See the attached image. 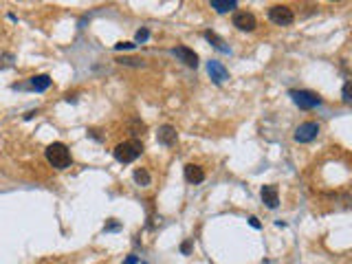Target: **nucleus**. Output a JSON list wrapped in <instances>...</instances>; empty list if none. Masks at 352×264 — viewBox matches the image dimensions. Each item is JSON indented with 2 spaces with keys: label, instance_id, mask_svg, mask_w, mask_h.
I'll use <instances>...</instances> for the list:
<instances>
[{
  "label": "nucleus",
  "instance_id": "obj_1",
  "mask_svg": "<svg viewBox=\"0 0 352 264\" xmlns=\"http://www.w3.org/2000/svg\"><path fill=\"white\" fill-rule=\"evenodd\" d=\"M143 152V143L137 141V139H130V141H123L119 143L115 150H112V154H115V158L119 163H132L135 158L141 156Z\"/></svg>",
  "mask_w": 352,
  "mask_h": 264
},
{
  "label": "nucleus",
  "instance_id": "obj_2",
  "mask_svg": "<svg viewBox=\"0 0 352 264\" xmlns=\"http://www.w3.org/2000/svg\"><path fill=\"white\" fill-rule=\"evenodd\" d=\"M46 161H49L55 170H66L71 165V152L64 143H51L46 148Z\"/></svg>",
  "mask_w": 352,
  "mask_h": 264
},
{
  "label": "nucleus",
  "instance_id": "obj_3",
  "mask_svg": "<svg viewBox=\"0 0 352 264\" xmlns=\"http://www.w3.org/2000/svg\"><path fill=\"white\" fill-rule=\"evenodd\" d=\"M269 20L273 24L286 26V24L293 22L295 16H293V9H291V7H286V5H275V7H271V9H269Z\"/></svg>",
  "mask_w": 352,
  "mask_h": 264
},
{
  "label": "nucleus",
  "instance_id": "obj_4",
  "mask_svg": "<svg viewBox=\"0 0 352 264\" xmlns=\"http://www.w3.org/2000/svg\"><path fill=\"white\" fill-rule=\"evenodd\" d=\"M289 95L293 97V102L300 106V108H315V106L322 104V97L313 90H291Z\"/></svg>",
  "mask_w": 352,
  "mask_h": 264
},
{
  "label": "nucleus",
  "instance_id": "obj_5",
  "mask_svg": "<svg viewBox=\"0 0 352 264\" xmlns=\"http://www.w3.org/2000/svg\"><path fill=\"white\" fill-rule=\"evenodd\" d=\"M317 135H319V123L306 121V123H302L300 128L295 130V141L297 143H310Z\"/></svg>",
  "mask_w": 352,
  "mask_h": 264
},
{
  "label": "nucleus",
  "instance_id": "obj_6",
  "mask_svg": "<svg viewBox=\"0 0 352 264\" xmlns=\"http://www.w3.org/2000/svg\"><path fill=\"white\" fill-rule=\"evenodd\" d=\"M234 26H238L240 31H253L258 22H255V18H253V13H249V11H238L236 16H234Z\"/></svg>",
  "mask_w": 352,
  "mask_h": 264
},
{
  "label": "nucleus",
  "instance_id": "obj_7",
  "mask_svg": "<svg viewBox=\"0 0 352 264\" xmlns=\"http://www.w3.org/2000/svg\"><path fill=\"white\" fill-rule=\"evenodd\" d=\"M172 53H174V55L181 59L183 64L191 66V69H196V66H198V55H196V53L191 51V49H187V46H176V49L172 51Z\"/></svg>",
  "mask_w": 352,
  "mask_h": 264
},
{
  "label": "nucleus",
  "instance_id": "obj_8",
  "mask_svg": "<svg viewBox=\"0 0 352 264\" xmlns=\"http://www.w3.org/2000/svg\"><path fill=\"white\" fill-rule=\"evenodd\" d=\"M207 73L211 75V79H214L216 84H222L225 79H229V73L227 69L220 64V62H216V59H211V62L207 64Z\"/></svg>",
  "mask_w": 352,
  "mask_h": 264
},
{
  "label": "nucleus",
  "instance_id": "obj_9",
  "mask_svg": "<svg viewBox=\"0 0 352 264\" xmlns=\"http://www.w3.org/2000/svg\"><path fill=\"white\" fill-rule=\"evenodd\" d=\"M185 178H187L189 183L198 185V183H203V181H205V172H203L201 165L187 163V165H185Z\"/></svg>",
  "mask_w": 352,
  "mask_h": 264
},
{
  "label": "nucleus",
  "instance_id": "obj_10",
  "mask_svg": "<svg viewBox=\"0 0 352 264\" xmlns=\"http://www.w3.org/2000/svg\"><path fill=\"white\" fill-rule=\"evenodd\" d=\"M262 201H264V205H267L269 209L277 207L280 198H277V187H275V185H264V187H262Z\"/></svg>",
  "mask_w": 352,
  "mask_h": 264
},
{
  "label": "nucleus",
  "instance_id": "obj_11",
  "mask_svg": "<svg viewBox=\"0 0 352 264\" xmlns=\"http://www.w3.org/2000/svg\"><path fill=\"white\" fill-rule=\"evenodd\" d=\"M156 139L161 145H174L176 143V130L172 128V125H163V128H158Z\"/></svg>",
  "mask_w": 352,
  "mask_h": 264
},
{
  "label": "nucleus",
  "instance_id": "obj_12",
  "mask_svg": "<svg viewBox=\"0 0 352 264\" xmlns=\"http://www.w3.org/2000/svg\"><path fill=\"white\" fill-rule=\"evenodd\" d=\"M211 9H216L218 13H227V11H231V9H236L238 7V3L236 0H211Z\"/></svg>",
  "mask_w": 352,
  "mask_h": 264
},
{
  "label": "nucleus",
  "instance_id": "obj_13",
  "mask_svg": "<svg viewBox=\"0 0 352 264\" xmlns=\"http://www.w3.org/2000/svg\"><path fill=\"white\" fill-rule=\"evenodd\" d=\"M51 86V77L49 75H36V77H31V88L33 90H38V92H42L46 90Z\"/></svg>",
  "mask_w": 352,
  "mask_h": 264
},
{
  "label": "nucleus",
  "instance_id": "obj_14",
  "mask_svg": "<svg viewBox=\"0 0 352 264\" xmlns=\"http://www.w3.org/2000/svg\"><path fill=\"white\" fill-rule=\"evenodd\" d=\"M205 38H207L209 42H214V46H216V49H220V51H227V46H225V42H222V40L216 36V33H211V31H205Z\"/></svg>",
  "mask_w": 352,
  "mask_h": 264
},
{
  "label": "nucleus",
  "instance_id": "obj_15",
  "mask_svg": "<svg viewBox=\"0 0 352 264\" xmlns=\"http://www.w3.org/2000/svg\"><path fill=\"white\" fill-rule=\"evenodd\" d=\"M135 181L145 187V185H150V174L145 170H135Z\"/></svg>",
  "mask_w": 352,
  "mask_h": 264
},
{
  "label": "nucleus",
  "instance_id": "obj_16",
  "mask_svg": "<svg viewBox=\"0 0 352 264\" xmlns=\"http://www.w3.org/2000/svg\"><path fill=\"white\" fill-rule=\"evenodd\" d=\"M117 62L125 66H143V59H135V57H119Z\"/></svg>",
  "mask_w": 352,
  "mask_h": 264
},
{
  "label": "nucleus",
  "instance_id": "obj_17",
  "mask_svg": "<svg viewBox=\"0 0 352 264\" xmlns=\"http://www.w3.org/2000/svg\"><path fill=\"white\" fill-rule=\"evenodd\" d=\"M148 38H150V31L148 29H139L137 31V42H145Z\"/></svg>",
  "mask_w": 352,
  "mask_h": 264
},
{
  "label": "nucleus",
  "instance_id": "obj_18",
  "mask_svg": "<svg viewBox=\"0 0 352 264\" xmlns=\"http://www.w3.org/2000/svg\"><path fill=\"white\" fill-rule=\"evenodd\" d=\"M115 49L117 51H130V49H135V44L132 42H119V44H115Z\"/></svg>",
  "mask_w": 352,
  "mask_h": 264
},
{
  "label": "nucleus",
  "instance_id": "obj_19",
  "mask_svg": "<svg viewBox=\"0 0 352 264\" xmlns=\"http://www.w3.org/2000/svg\"><path fill=\"white\" fill-rule=\"evenodd\" d=\"M343 102H350V82L343 84Z\"/></svg>",
  "mask_w": 352,
  "mask_h": 264
},
{
  "label": "nucleus",
  "instance_id": "obj_20",
  "mask_svg": "<svg viewBox=\"0 0 352 264\" xmlns=\"http://www.w3.org/2000/svg\"><path fill=\"white\" fill-rule=\"evenodd\" d=\"M249 224H251V227H255V229H260V220H258L255 216H251V218H249Z\"/></svg>",
  "mask_w": 352,
  "mask_h": 264
},
{
  "label": "nucleus",
  "instance_id": "obj_21",
  "mask_svg": "<svg viewBox=\"0 0 352 264\" xmlns=\"http://www.w3.org/2000/svg\"><path fill=\"white\" fill-rule=\"evenodd\" d=\"M181 251H183V253H189V251H191V242H189V240L183 242V244H181Z\"/></svg>",
  "mask_w": 352,
  "mask_h": 264
},
{
  "label": "nucleus",
  "instance_id": "obj_22",
  "mask_svg": "<svg viewBox=\"0 0 352 264\" xmlns=\"http://www.w3.org/2000/svg\"><path fill=\"white\" fill-rule=\"evenodd\" d=\"M123 264H137V255H130V257H128V260H125Z\"/></svg>",
  "mask_w": 352,
  "mask_h": 264
}]
</instances>
